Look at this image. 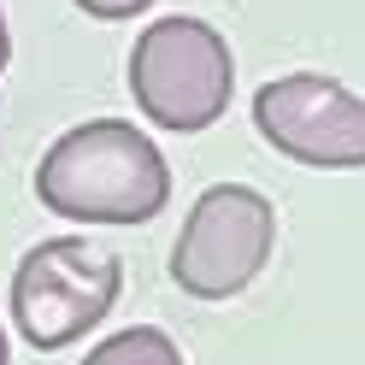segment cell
<instances>
[{
    "instance_id": "1",
    "label": "cell",
    "mask_w": 365,
    "mask_h": 365,
    "mask_svg": "<svg viewBox=\"0 0 365 365\" xmlns=\"http://www.w3.org/2000/svg\"><path fill=\"white\" fill-rule=\"evenodd\" d=\"M36 200L65 224H153L171 200V165L124 118H88L53 135L36 165Z\"/></svg>"
},
{
    "instance_id": "2",
    "label": "cell",
    "mask_w": 365,
    "mask_h": 365,
    "mask_svg": "<svg viewBox=\"0 0 365 365\" xmlns=\"http://www.w3.org/2000/svg\"><path fill=\"white\" fill-rule=\"evenodd\" d=\"M130 95L171 135L212 130L236 95V59L207 18H159L130 48Z\"/></svg>"
},
{
    "instance_id": "3",
    "label": "cell",
    "mask_w": 365,
    "mask_h": 365,
    "mask_svg": "<svg viewBox=\"0 0 365 365\" xmlns=\"http://www.w3.org/2000/svg\"><path fill=\"white\" fill-rule=\"evenodd\" d=\"M124 259L95 236H48L12 271V324L36 354L83 341L118 307Z\"/></svg>"
},
{
    "instance_id": "4",
    "label": "cell",
    "mask_w": 365,
    "mask_h": 365,
    "mask_svg": "<svg viewBox=\"0 0 365 365\" xmlns=\"http://www.w3.org/2000/svg\"><path fill=\"white\" fill-rule=\"evenodd\" d=\"M277 207L247 182H212L189 207L171 247V277L195 301H230L271 265Z\"/></svg>"
},
{
    "instance_id": "5",
    "label": "cell",
    "mask_w": 365,
    "mask_h": 365,
    "mask_svg": "<svg viewBox=\"0 0 365 365\" xmlns=\"http://www.w3.org/2000/svg\"><path fill=\"white\" fill-rule=\"evenodd\" d=\"M254 130L294 165L312 171H359L365 165V101L336 77L289 71L254 95Z\"/></svg>"
},
{
    "instance_id": "6",
    "label": "cell",
    "mask_w": 365,
    "mask_h": 365,
    "mask_svg": "<svg viewBox=\"0 0 365 365\" xmlns=\"http://www.w3.org/2000/svg\"><path fill=\"white\" fill-rule=\"evenodd\" d=\"M83 365H182V354H177V341H171L165 330L130 324V330H118V336L95 341V348L83 354Z\"/></svg>"
},
{
    "instance_id": "7",
    "label": "cell",
    "mask_w": 365,
    "mask_h": 365,
    "mask_svg": "<svg viewBox=\"0 0 365 365\" xmlns=\"http://www.w3.org/2000/svg\"><path fill=\"white\" fill-rule=\"evenodd\" d=\"M77 12H88V18H101V24H118V18H135V12H148L153 0H71Z\"/></svg>"
},
{
    "instance_id": "8",
    "label": "cell",
    "mask_w": 365,
    "mask_h": 365,
    "mask_svg": "<svg viewBox=\"0 0 365 365\" xmlns=\"http://www.w3.org/2000/svg\"><path fill=\"white\" fill-rule=\"evenodd\" d=\"M6 59H12V36H6V12H0V71H6Z\"/></svg>"
},
{
    "instance_id": "9",
    "label": "cell",
    "mask_w": 365,
    "mask_h": 365,
    "mask_svg": "<svg viewBox=\"0 0 365 365\" xmlns=\"http://www.w3.org/2000/svg\"><path fill=\"white\" fill-rule=\"evenodd\" d=\"M0 365H12V354H6V330H0Z\"/></svg>"
}]
</instances>
